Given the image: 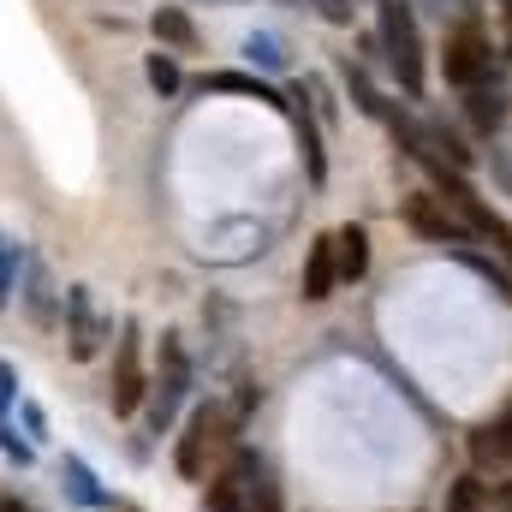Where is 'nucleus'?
<instances>
[{"label":"nucleus","instance_id":"obj_1","mask_svg":"<svg viewBox=\"0 0 512 512\" xmlns=\"http://www.w3.org/2000/svg\"><path fill=\"white\" fill-rule=\"evenodd\" d=\"M382 54L405 96H423V36L405 0H382Z\"/></svg>","mask_w":512,"mask_h":512},{"label":"nucleus","instance_id":"obj_2","mask_svg":"<svg viewBox=\"0 0 512 512\" xmlns=\"http://www.w3.org/2000/svg\"><path fill=\"white\" fill-rule=\"evenodd\" d=\"M441 72H447V84H459V90H483V84H489V72H495V48H489L477 12H465V18L447 30Z\"/></svg>","mask_w":512,"mask_h":512},{"label":"nucleus","instance_id":"obj_3","mask_svg":"<svg viewBox=\"0 0 512 512\" xmlns=\"http://www.w3.org/2000/svg\"><path fill=\"white\" fill-rule=\"evenodd\" d=\"M185 393H191V364H185V346H179V334H161V370H155V382H149V429L161 435L167 423H173V411L185 405Z\"/></svg>","mask_w":512,"mask_h":512},{"label":"nucleus","instance_id":"obj_4","mask_svg":"<svg viewBox=\"0 0 512 512\" xmlns=\"http://www.w3.org/2000/svg\"><path fill=\"white\" fill-rule=\"evenodd\" d=\"M227 429H233V417H227L221 405H197V411L185 417V435H179V453H173V465H179L185 483H203V471H209V447L227 441Z\"/></svg>","mask_w":512,"mask_h":512},{"label":"nucleus","instance_id":"obj_5","mask_svg":"<svg viewBox=\"0 0 512 512\" xmlns=\"http://www.w3.org/2000/svg\"><path fill=\"white\" fill-rule=\"evenodd\" d=\"M108 399H114V411H120V417H137V411H143V399H149V376H143V334H137V322L120 328V346H114V387H108Z\"/></svg>","mask_w":512,"mask_h":512},{"label":"nucleus","instance_id":"obj_6","mask_svg":"<svg viewBox=\"0 0 512 512\" xmlns=\"http://www.w3.org/2000/svg\"><path fill=\"white\" fill-rule=\"evenodd\" d=\"M262 477H268V471H262V459H256L251 447H239V453H233V465H227L221 477H209V512H251Z\"/></svg>","mask_w":512,"mask_h":512},{"label":"nucleus","instance_id":"obj_7","mask_svg":"<svg viewBox=\"0 0 512 512\" xmlns=\"http://www.w3.org/2000/svg\"><path fill=\"white\" fill-rule=\"evenodd\" d=\"M399 215H405V227H411L417 239H429V245H459V239H465V221H459L441 197H429V191H411V197L399 203Z\"/></svg>","mask_w":512,"mask_h":512},{"label":"nucleus","instance_id":"obj_8","mask_svg":"<svg viewBox=\"0 0 512 512\" xmlns=\"http://www.w3.org/2000/svg\"><path fill=\"white\" fill-rule=\"evenodd\" d=\"M471 471L477 477H501V471H512V405L501 411V417H489V423H477L471 429Z\"/></svg>","mask_w":512,"mask_h":512},{"label":"nucleus","instance_id":"obj_9","mask_svg":"<svg viewBox=\"0 0 512 512\" xmlns=\"http://www.w3.org/2000/svg\"><path fill=\"white\" fill-rule=\"evenodd\" d=\"M66 346H72L78 364H90L96 346H102V316H96V304H90V286H72V292H66Z\"/></svg>","mask_w":512,"mask_h":512},{"label":"nucleus","instance_id":"obj_10","mask_svg":"<svg viewBox=\"0 0 512 512\" xmlns=\"http://www.w3.org/2000/svg\"><path fill=\"white\" fill-rule=\"evenodd\" d=\"M334 286H340V268H334V233H322L310 256H304V304H322V298H334Z\"/></svg>","mask_w":512,"mask_h":512},{"label":"nucleus","instance_id":"obj_11","mask_svg":"<svg viewBox=\"0 0 512 512\" xmlns=\"http://www.w3.org/2000/svg\"><path fill=\"white\" fill-rule=\"evenodd\" d=\"M292 120H298V143H304V173L322 185L328 179V155H322V126H316V108L304 102V90L292 96Z\"/></svg>","mask_w":512,"mask_h":512},{"label":"nucleus","instance_id":"obj_12","mask_svg":"<svg viewBox=\"0 0 512 512\" xmlns=\"http://www.w3.org/2000/svg\"><path fill=\"white\" fill-rule=\"evenodd\" d=\"M334 268H340V280H364V268H370V233L358 221L334 227Z\"/></svg>","mask_w":512,"mask_h":512},{"label":"nucleus","instance_id":"obj_13","mask_svg":"<svg viewBox=\"0 0 512 512\" xmlns=\"http://www.w3.org/2000/svg\"><path fill=\"white\" fill-rule=\"evenodd\" d=\"M155 36L167 42V48H179V54H197V24L185 18V6H155Z\"/></svg>","mask_w":512,"mask_h":512},{"label":"nucleus","instance_id":"obj_14","mask_svg":"<svg viewBox=\"0 0 512 512\" xmlns=\"http://www.w3.org/2000/svg\"><path fill=\"white\" fill-rule=\"evenodd\" d=\"M465 114H471V126L483 131V137H495L501 120H507V96L483 84V90H471V96H465Z\"/></svg>","mask_w":512,"mask_h":512},{"label":"nucleus","instance_id":"obj_15","mask_svg":"<svg viewBox=\"0 0 512 512\" xmlns=\"http://www.w3.org/2000/svg\"><path fill=\"white\" fill-rule=\"evenodd\" d=\"M60 483H66V495H72L78 507H108V495H102V483H96V471H90L84 459H66V465H60Z\"/></svg>","mask_w":512,"mask_h":512},{"label":"nucleus","instance_id":"obj_16","mask_svg":"<svg viewBox=\"0 0 512 512\" xmlns=\"http://www.w3.org/2000/svg\"><path fill=\"white\" fill-rule=\"evenodd\" d=\"M483 501H489V483L471 471V477H459L453 489H447V512H483Z\"/></svg>","mask_w":512,"mask_h":512},{"label":"nucleus","instance_id":"obj_17","mask_svg":"<svg viewBox=\"0 0 512 512\" xmlns=\"http://www.w3.org/2000/svg\"><path fill=\"white\" fill-rule=\"evenodd\" d=\"M209 90H233V96H256V102H268V108H286V102H280V90H268V84H256V78H239V72L209 78Z\"/></svg>","mask_w":512,"mask_h":512},{"label":"nucleus","instance_id":"obj_18","mask_svg":"<svg viewBox=\"0 0 512 512\" xmlns=\"http://www.w3.org/2000/svg\"><path fill=\"white\" fill-rule=\"evenodd\" d=\"M346 90H352V102H358L364 114H376V120H382V114H387V102H382V96H376V84L364 78V66H346Z\"/></svg>","mask_w":512,"mask_h":512},{"label":"nucleus","instance_id":"obj_19","mask_svg":"<svg viewBox=\"0 0 512 512\" xmlns=\"http://www.w3.org/2000/svg\"><path fill=\"white\" fill-rule=\"evenodd\" d=\"M149 84H155L161 96L179 90V66H173V54H149Z\"/></svg>","mask_w":512,"mask_h":512},{"label":"nucleus","instance_id":"obj_20","mask_svg":"<svg viewBox=\"0 0 512 512\" xmlns=\"http://www.w3.org/2000/svg\"><path fill=\"white\" fill-rule=\"evenodd\" d=\"M12 280H18V245H12V239H0V310H6Z\"/></svg>","mask_w":512,"mask_h":512},{"label":"nucleus","instance_id":"obj_21","mask_svg":"<svg viewBox=\"0 0 512 512\" xmlns=\"http://www.w3.org/2000/svg\"><path fill=\"white\" fill-rule=\"evenodd\" d=\"M245 54H251L256 66H280V60H286V54H280V42H274V36H251V42H245Z\"/></svg>","mask_w":512,"mask_h":512},{"label":"nucleus","instance_id":"obj_22","mask_svg":"<svg viewBox=\"0 0 512 512\" xmlns=\"http://www.w3.org/2000/svg\"><path fill=\"white\" fill-rule=\"evenodd\" d=\"M465 262H471V268H477L483 280H495V292H501V298L512 304V274H501V268H495V262H483V256H465Z\"/></svg>","mask_w":512,"mask_h":512},{"label":"nucleus","instance_id":"obj_23","mask_svg":"<svg viewBox=\"0 0 512 512\" xmlns=\"http://www.w3.org/2000/svg\"><path fill=\"white\" fill-rule=\"evenodd\" d=\"M0 453H6V459H18V465H30V459H36V447H30V441H18L6 423H0Z\"/></svg>","mask_w":512,"mask_h":512},{"label":"nucleus","instance_id":"obj_24","mask_svg":"<svg viewBox=\"0 0 512 512\" xmlns=\"http://www.w3.org/2000/svg\"><path fill=\"white\" fill-rule=\"evenodd\" d=\"M316 12H322L328 24H352V0H316Z\"/></svg>","mask_w":512,"mask_h":512},{"label":"nucleus","instance_id":"obj_25","mask_svg":"<svg viewBox=\"0 0 512 512\" xmlns=\"http://www.w3.org/2000/svg\"><path fill=\"white\" fill-rule=\"evenodd\" d=\"M18 399V382H12V364H0V411Z\"/></svg>","mask_w":512,"mask_h":512},{"label":"nucleus","instance_id":"obj_26","mask_svg":"<svg viewBox=\"0 0 512 512\" xmlns=\"http://www.w3.org/2000/svg\"><path fill=\"white\" fill-rule=\"evenodd\" d=\"M501 30H507V54H512V0H501Z\"/></svg>","mask_w":512,"mask_h":512},{"label":"nucleus","instance_id":"obj_27","mask_svg":"<svg viewBox=\"0 0 512 512\" xmlns=\"http://www.w3.org/2000/svg\"><path fill=\"white\" fill-rule=\"evenodd\" d=\"M0 512H30V507H24V501H12V495H6V501H0Z\"/></svg>","mask_w":512,"mask_h":512},{"label":"nucleus","instance_id":"obj_28","mask_svg":"<svg viewBox=\"0 0 512 512\" xmlns=\"http://www.w3.org/2000/svg\"><path fill=\"white\" fill-rule=\"evenodd\" d=\"M507 512H512V483H507Z\"/></svg>","mask_w":512,"mask_h":512},{"label":"nucleus","instance_id":"obj_29","mask_svg":"<svg viewBox=\"0 0 512 512\" xmlns=\"http://www.w3.org/2000/svg\"><path fill=\"white\" fill-rule=\"evenodd\" d=\"M435 6H441V12H447V0H435ZM459 6H465V0H459Z\"/></svg>","mask_w":512,"mask_h":512}]
</instances>
